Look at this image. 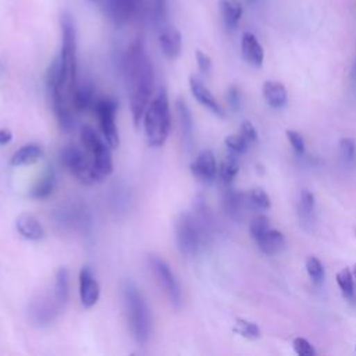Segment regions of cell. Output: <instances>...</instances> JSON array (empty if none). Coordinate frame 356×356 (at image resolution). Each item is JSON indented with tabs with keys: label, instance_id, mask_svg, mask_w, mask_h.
Returning <instances> with one entry per match:
<instances>
[{
	"label": "cell",
	"instance_id": "obj_1",
	"mask_svg": "<svg viewBox=\"0 0 356 356\" xmlns=\"http://www.w3.org/2000/svg\"><path fill=\"white\" fill-rule=\"evenodd\" d=\"M61 26V51L51 63L47 71L46 83L51 95L54 114L60 125L70 131L74 128L76 111L72 104V96L78 86L76 81V32L71 14L63 13Z\"/></svg>",
	"mask_w": 356,
	"mask_h": 356
},
{
	"label": "cell",
	"instance_id": "obj_2",
	"mask_svg": "<svg viewBox=\"0 0 356 356\" xmlns=\"http://www.w3.org/2000/svg\"><path fill=\"white\" fill-rule=\"evenodd\" d=\"M129 104L134 122L138 124L145 114L154 89V72L142 39L134 40L124 56Z\"/></svg>",
	"mask_w": 356,
	"mask_h": 356
},
{
	"label": "cell",
	"instance_id": "obj_3",
	"mask_svg": "<svg viewBox=\"0 0 356 356\" xmlns=\"http://www.w3.org/2000/svg\"><path fill=\"white\" fill-rule=\"evenodd\" d=\"M209 231V214L204 204H196L195 211H182L175 221V241L179 252L195 256L206 242Z\"/></svg>",
	"mask_w": 356,
	"mask_h": 356
},
{
	"label": "cell",
	"instance_id": "obj_4",
	"mask_svg": "<svg viewBox=\"0 0 356 356\" xmlns=\"http://www.w3.org/2000/svg\"><path fill=\"white\" fill-rule=\"evenodd\" d=\"M122 296L131 335L136 343L145 345L152 334V314L149 306L142 292L132 281L124 282Z\"/></svg>",
	"mask_w": 356,
	"mask_h": 356
},
{
	"label": "cell",
	"instance_id": "obj_5",
	"mask_svg": "<svg viewBox=\"0 0 356 356\" xmlns=\"http://www.w3.org/2000/svg\"><path fill=\"white\" fill-rule=\"evenodd\" d=\"M143 127L147 143L152 147H160L165 143L171 128V114L164 88L149 102L143 114Z\"/></svg>",
	"mask_w": 356,
	"mask_h": 356
},
{
	"label": "cell",
	"instance_id": "obj_6",
	"mask_svg": "<svg viewBox=\"0 0 356 356\" xmlns=\"http://www.w3.org/2000/svg\"><path fill=\"white\" fill-rule=\"evenodd\" d=\"M81 143L89 154L99 179L102 181L108 177L113 172V157L108 143L89 125H83L81 128Z\"/></svg>",
	"mask_w": 356,
	"mask_h": 356
},
{
	"label": "cell",
	"instance_id": "obj_7",
	"mask_svg": "<svg viewBox=\"0 0 356 356\" xmlns=\"http://www.w3.org/2000/svg\"><path fill=\"white\" fill-rule=\"evenodd\" d=\"M61 163L79 182L85 185H90L100 181L86 150L83 152L81 147L75 145H68L63 147Z\"/></svg>",
	"mask_w": 356,
	"mask_h": 356
},
{
	"label": "cell",
	"instance_id": "obj_8",
	"mask_svg": "<svg viewBox=\"0 0 356 356\" xmlns=\"http://www.w3.org/2000/svg\"><path fill=\"white\" fill-rule=\"evenodd\" d=\"M118 108V102L111 96H97L93 111L99 120V127L104 140L111 149H115L120 145L118 129L115 125V114Z\"/></svg>",
	"mask_w": 356,
	"mask_h": 356
},
{
	"label": "cell",
	"instance_id": "obj_9",
	"mask_svg": "<svg viewBox=\"0 0 356 356\" xmlns=\"http://www.w3.org/2000/svg\"><path fill=\"white\" fill-rule=\"evenodd\" d=\"M149 266H150V270H152L157 284L163 288V291L165 292L171 305L175 309H179L182 305V292H181V286H179L174 273L171 271L170 266L163 259H160L157 256L149 257Z\"/></svg>",
	"mask_w": 356,
	"mask_h": 356
},
{
	"label": "cell",
	"instance_id": "obj_10",
	"mask_svg": "<svg viewBox=\"0 0 356 356\" xmlns=\"http://www.w3.org/2000/svg\"><path fill=\"white\" fill-rule=\"evenodd\" d=\"M100 296V285L89 267H82L79 271V298L83 307H92Z\"/></svg>",
	"mask_w": 356,
	"mask_h": 356
},
{
	"label": "cell",
	"instance_id": "obj_11",
	"mask_svg": "<svg viewBox=\"0 0 356 356\" xmlns=\"http://www.w3.org/2000/svg\"><path fill=\"white\" fill-rule=\"evenodd\" d=\"M195 178L202 182H211L217 175V163L211 150H202L189 165Z\"/></svg>",
	"mask_w": 356,
	"mask_h": 356
},
{
	"label": "cell",
	"instance_id": "obj_12",
	"mask_svg": "<svg viewBox=\"0 0 356 356\" xmlns=\"http://www.w3.org/2000/svg\"><path fill=\"white\" fill-rule=\"evenodd\" d=\"M189 88L191 92L193 95V97L206 108H209L213 114L218 115V117H224L225 113L222 110V107L220 106V103L217 102V99L211 95V92L204 86V83L195 75L189 76Z\"/></svg>",
	"mask_w": 356,
	"mask_h": 356
},
{
	"label": "cell",
	"instance_id": "obj_13",
	"mask_svg": "<svg viewBox=\"0 0 356 356\" xmlns=\"http://www.w3.org/2000/svg\"><path fill=\"white\" fill-rule=\"evenodd\" d=\"M159 44L168 60H175L181 54L182 49L181 32L174 26L163 28L159 33Z\"/></svg>",
	"mask_w": 356,
	"mask_h": 356
},
{
	"label": "cell",
	"instance_id": "obj_14",
	"mask_svg": "<svg viewBox=\"0 0 356 356\" xmlns=\"http://www.w3.org/2000/svg\"><path fill=\"white\" fill-rule=\"evenodd\" d=\"M241 53L243 60L252 67L260 68L264 60V50L252 32H245L241 38Z\"/></svg>",
	"mask_w": 356,
	"mask_h": 356
},
{
	"label": "cell",
	"instance_id": "obj_15",
	"mask_svg": "<svg viewBox=\"0 0 356 356\" xmlns=\"http://www.w3.org/2000/svg\"><path fill=\"white\" fill-rule=\"evenodd\" d=\"M222 206L225 213L235 220L241 218L245 210H253L250 200L248 197V192H236L232 191L231 188H227V192L224 193Z\"/></svg>",
	"mask_w": 356,
	"mask_h": 356
},
{
	"label": "cell",
	"instance_id": "obj_16",
	"mask_svg": "<svg viewBox=\"0 0 356 356\" xmlns=\"http://www.w3.org/2000/svg\"><path fill=\"white\" fill-rule=\"evenodd\" d=\"M142 0H108V15L115 24H125L140 8Z\"/></svg>",
	"mask_w": 356,
	"mask_h": 356
},
{
	"label": "cell",
	"instance_id": "obj_17",
	"mask_svg": "<svg viewBox=\"0 0 356 356\" xmlns=\"http://www.w3.org/2000/svg\"><path fill=\"white\" fill-rule=\"evenodd\" d=\"M15 227L18 234L28 241H39L44 236V229L42 224L32 214L22 213L21 216H18V218L15 220Z\"/></svg>",
	"mask_w": 356,
	"mask_h": 356
},
{
	"label": "cell",
	"instance_id": "obj_18",
	"mask_svg": "<svg viewBox=\"0 0 356 356\" xmlns=\"http://www.w3.org/2000/svg\"><path fill=\"white\" fill-rule=\"evenodd\" d=\"M259 246V249L268 256L277 254L284 250L285 248V236L281 231H277L274 228H268L263 235H260L254 241Z\"/></svg>",
	"mask_w": 356,
	"mask_h": 356
},
{
	"label": "cell",
	"instance_id": "obj_19",
	"mask_svg": "<svg viewBox=\"0 0 356 356\" xmlns=\"http://www.w3.org/2000/svg\"><path fill=\"white\" fill-rule=\"evenodd\" d=\"M175 108L178 113V121H179V129L182 135V140L185 146L191 147L193 143V118L191 114V110L185 100L178 99L175 103Z\"/></svg>",
	"mask_w": 356,
	"mask_h": 356
},
{
	"label": "cell",
	"instance_id": "obj_20",
	"mask_svg": "<svg viewBox=\"0 0 356 356\" xmlns=\"http://www.w3.org/2000/svg\"><path fill=\"white\" fill-rule=\"evenodd\" d=\"M43 156V147L38 143H28L22 147H19L11 157L10 164L14 167L21 165H29L36 161H39Z\"/></svg>",
	"mask_w": 356,
	"mask_h": 356
},
{
	"label": "cell",
	"instance_id": "obj_21",
	"mask_svg": "<svg viewBox=\"0 0 356 356\" xmlns=\"http://www.w3.org/2000/svg\"><path fill=\"white\" fill-rule=\"evenodd\" d=\"M96 99H97V96H95L92 85H89V83L78 85L74 92V96H72V104H74L76 114L93 108Z\"/></svg>",
	"mask_w": 356,
	"mask_h": 356
},
{
	"label": "cell",
	"instance_id": "obj_22",
	"mask_svg": "<svg viewBox=\"0 0 356 356\" xmlns=\"http://www.w3.org/2000/svg\"><path fill=\"white\" fill-rule=\"evenodd\" d=\"M56 186V172L51 167H47V170L43 172L40 179L32 186L29 192V197L32 199H46L49 197Z\"/></svg>",
	"mask_w": 356,
	"mask_h": 356
},
{
	"label": "cell",
	"instance_id": "obj_23",
	"mask_svg": "<svg viewBox=\"0 0 356 356\" xmlns=\"http://www.w3.org/2000/svg\"><path fill=\"white\" fill-rule=\"evenodd\" d=\"M263 96L274 108H280L286 103V89L277 81H266L263 83Z\"/></svg>",
	"mask_w": 356,
	"mask_h": 356
},
{
	"label": "cell",
	"instance_id": "obj_24",
	"mask_svg": "<svg viewBox=\"0 0 356 356\" xmlns=\"http://www.w3.org/2000/svg\"><path fill=\"white\" fill-rule=\"evenodd\" d=\"M220 13L224 19L227 28H236L241 17H242V4L239 0H218Z\"/></svg>",
	"mask_w": 356,
	"mask_h": 356
},
{
	"label": "cell",
	"instance_id": "obj_25",
	"mask_svg": "<svg viewBox=\"0 0 356 356\" xmlns=\"http://www.w3.org/2000/svg\"><path fill=\"white\" fill-rule=\"evenodd\" d=\"M53 296L57 300V303L64 309V306L68 302L70 296V274L68 270L61 267L57 270L54 277V285H53Z\"/></svg>",
	"mask_w": 356,
	"mask_h": 356
},
{
	"label": "cell",
	"instance_id": "obj_26",
	"mask_svg": "<svg viewBox=\"0 0 356 356\" xmlns=\"http://www.w3.org/2000/svg\"><path fill=\"white\" fill-rule=\"evenodd\" d=\"M236 154L231 153L221 161L220 167H218V178H220V182L221 185H224L225 188H229L234 178L236 177L238 171H239V164H238V160L235 157Z\"/></svg>",
	"mask_w": 356,
	"mask_h": 356
},
{
	"label": "cell",
	"instance_id": "obj_27",
	"mask_svg": "<svg viewBox=\"0 0 356 356\" xmlns=\"http://www.w3.org/2000/svg\"><path fill=\"white\" fill-rule=\"evenodd\" d=\"M314 210H316V200H314L313 192L309 189H302L300 197H299V216L302 221L312 222L314 217Z\"/></svg>",
	"mask_w": 356,
	"mask_h": 356
},
{
	"label": "cell",
	"instance_id": "obj_28",
	"mask_svg": "<svg viewBox=\"0 0 356 356\" xmlns=\"http://www.w3.org/2000/svg\"><path fill=\"white\" fill-rule=\"evenodd\" d=\"M337 282L342 295L348 299H353L355 286H353V274L349 268H342L337 273Z\"/></svg>",
	"mask_w": 356,
	"mask_h": 356
},
{
	"label": "cell",
	"instance_id": "obj_29",
	"mask_svg": "<svg viewBox=\"0 0 356 356\" xmlns=\"http://www.w3.org/2000/svg\"><path fill=\"white\" fill-rule=\"evenodd\" d=\"M234 332L239 334L241 337H245V338H250V339H254V338H259L260 337V328L252 323V321H248V320H243V318H238L236 323H235V327H234Z\"/></svg>",
	"mask_w": 356,
	"mask_h": 356
},
{
	"label": "cell",
	"instance_id": "obj_30",
	"mask_svg": "<svg viewBox=\"0 0 356 356\" xmlns=\"http://www.w3.org/2000/svg\"><path fill=\"white\" fill-rule=\"evenodd\" d=\"M339 156L343 164L349 165L353 163L356 156V142L352 138H342L339 140Z\"/></svg>",
	"mask_w": 356,
	"mask_h": 356
},
{
	"label": "cell",
	"instance_id": "obj_31",
	"mask_svg": "<svg viewBox=\"0 0 356 356\" xmlns=\"http://www.w3.org/2000/svg\"><path fill=\"white\" fill-rule=\"evenodd\" d=\"M248 197L250 200L252 209H259V210H266L271 206L268 195L261 189V188H254L250 192H248Z\"/></svg>",
	"mask_w": 356,
	"mask_h": 356
},
{
	"label": "cell",
	"instance_id": "obj_32",
	"mask_svg": "<svg viewBox=\"0 0 356 356\" xmlns=\"http://www.w3.org/2000/svg\"><path fill=\"white\" fill-rule=\"evenodd\" d=\"M224 142H225L227 149L231 153H234V154H242L250 146V143L241 134H238V135H228Z\"/></svg>",
	"mask_w": 356,
	"mask_h": 356
},
{
	"label": "cell",
	"instance_id": "obj_33",
	"mask_svg": "<svg viewBox=\"0 0 356 356\" xmlns=\"http://www.w3.org/2000/svg\"><path fill=\"white\" fill-rule=\"evenodd\" d=\"M306 271L312 281L316 284H320L324 280V267L321 261L314 256H309L306 259Z\"/></svg>",
	"mask_w": 356,
	"mask_h": 356
},
{
	"label": "cell",
	"instance_id": "obj_34",
	"mask_svg": "<svg viewBox=\"0 0 356 356\" xmlns=\"http://www.w3.org/2000/svg\"><path fill=\"white\" fill-rule=\"evenodd\" d=\"M270 227V222H268V218L266 216H256L252 221H250V225H249V232H250V236L256 241L260 235H263Z\"/></svg>",
	"mask_w": 356,
	"mask_h": 356
},
{
	"label": "cell",
	"instance_id": "obj_35",
	"mask_svg": "<svg viewBox=\"0 0 356 356\" xmlns=\"http://www.w3.org/2000/svg\"><path fill=\"white\" fill-rule=\"evenodd\" d=\"M285 135H286V139L289 140L292 149L295 150V153L302 154L305 152V139L300 135V132H298L295 129H286Z\"/></svg>",
	"mask_w": 356,
	"mask_h": 356
},
{
	"label": "cell",
	"instance_id": "obj_36",
	"mask_svg": "<svg viewBox=\"0 0 356 356\" xmlns=\"http://www.w3.org/2000/svg\"><path fill=\"white\" fill-rule=\"evenodd\" d=\"M292 345H293L295 352L298 355H300V356H313L316 353L313 345L307 339H305V338H300V337L295 338Z\"/></svg>",
	"mask_w": 356,
	"mask_h": 356
},
{
	"label": "cell",
	"instance_id": "obj_37",
	"mask_svg": "<svg viewBox=\"0 0 356 356\" xmlns=\"http://www.w3.org/2000/svg\"><path fill=\"white\" fill-rule=\"evenodd\" d=\"M227 102L232 111H238L242 106V95L236 86H231L227 92Z\"/></svg>",
	"mask_w": 356,
	"mask_h": 356
},
{
	"label": "cell",
	"instance_id": "obj_38",
	"mask_svg": "<svg viewBox=\"0 0 356 356\" xmlns=\"http://www.w3.org/2000/svg\"><path fill=\"white\" fill-rule=\"evenodd\" d=\"M195 57H196V64L200 70V72L203 74H209L211 71V58L202 50H196L195 51Z\"/></svg>",
	"mask_w": 356,
	"mask_h": 356
},
{
	"label": "cell",
	"instance_id": "obj_39",
	"mask_svg": "<svg viewBox=\"0 0 356 356\" xmlns=\"http://www.w3.org/2000/svg\"><path fill=\"white\" fill-rule=\"evenodd\" d=\"M239 134L252 145L257 140V132H256V128L253 127V124L250 121H243L242 125H241V129H239Z\"/></svg>",
	"mask_w": 356,
	"mask_h": 356
},
{
	"label": "cell",
	"instance_id": "obj_40",
	"mask_svg": "<svg viewBox=\"0 0 356 356\" xmlns=\"http://www.w3.org/2000/svg\"><path fill=\"white\" fill-rule=\"evenodd\" d=\"M13 139V132L8 128H0V146L10 143Z\"/></svg>",
	"mask_w": 356,
	"mask_h": 356
},
{
	"label": "cell",
	"instance_id": "obj_41",
	"mask_svg": "<svg viewBox=\"0 0 356 356\" xmlns=\"http://www.w3.org/2000/svg\"><path fill=\"white\" fill-rule=\"evenodd\" d=\"M156 3V13L159 18H163L165 14V6H167V0H154Z\"/></svg>",
	"mask_w": 356,
	"mask_h": 356
},
{
	"label": "cell",
	"instance_id": "obj_42",
	"mask_svg": "<svg viewBox=\"0 0 356 356\" xmlns=\"http://www.w3.org/2000/svg\"><path fill=\"white\" fill-rule=\"evenodd\" d=\"M352 79H353L355 86H356V63H355V65H353V68H352Z\"/></svg>",
	"mask_w": 356,
	"mask_h": 356
},
{
	"label": "cell",
	"instance_id": "obj_43",
	"mask_svg": "<svg viewBox=\"0 0 356 356\" xmlns=\"http://www.w3.org/2000/svg\"><path fill=\"white\" fill-rule=\"evenodd\" d=\"M352 274H353V280H356V266H355V268H353V273H352Z\"/></svg>",
	"mask_w": 356,
	"mask_h": 356
},
{
	"label": "cell",
	"instance_id": "obj_44",
	"mask_svg": "<svg viewBox=\"0 0 356 356\" xmlns=\"http://www.w3.org/2000/svg\"><path fill=\"white\" fill-rule=\"evenodd\" d=\"M89 1H97V0H89Z\"/></svg>",
	"mask_w": 356,
	"mask_h": 356
},
{
	"label": "cell",
	"instance_id": "obj_45",
	"mask_svg": "<svg viewBox=\"0 0 356 356\" xmlns=\"http://www.w3.org/2000/svg\"><path fill=\"white\" fill-rule=\"evenodd\" d=\"M248 1H253V0H248Z\"/></svg>",
	"mask_w": 356,
	"mask_h": 356
}]
</instances>
